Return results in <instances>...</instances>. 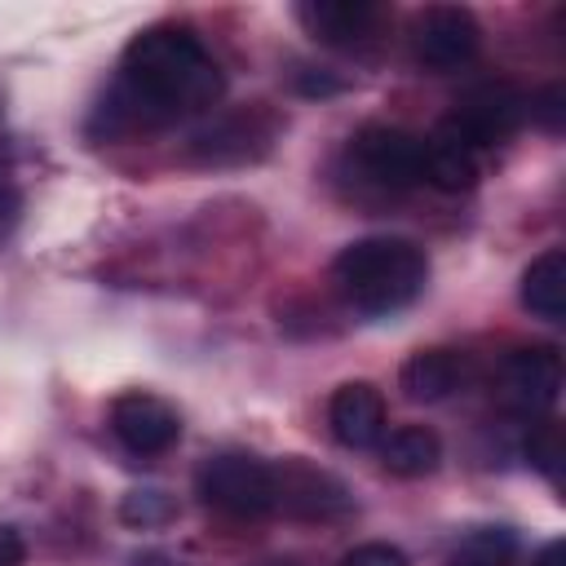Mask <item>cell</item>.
<instances>
[{"label":"cell","mask_w":566,"mask_h":566,"mask_svg":"<svg viewBox=\"0 0 566 566\" xmlns=\"http://www.w3.org/2000/svg\"><path fill=\"white\" fill-rule=\"evenodd\" d=\"M226 80L203 40L186 27H150L128 40L119 80L97 106L93 128L106 137L133 128H159L190 111H208Z\"/></svg>","instance_id":"6da1fadb"},{"label":"cell","mask_w":566,"mask_h":566,"mask_svg":"<svg viewBox=\"0 0 566 566\" xmlns=\"http://www.w3.org/2000/svg\"><path fill=\"white\" fill-rule=\"evenodd\" d=\"M332 279L358 314L385 318V314L407 310L424 292L429 256L411 239L371 234V239H358V243L340 248V256L332 261Z\"/></svg>","instance_id":"7a4b0ae2"},{"label":"cell","mask_w":566,"mask_h":566,"mask_svg":"<svg viewBox=\"0 0 566 566\" xmlns=\"http://www.w3.org/2000/svg\"><path fill=\"white\" fill-rule=\"evenodd\" d=\"M195 491L208 509L230 517H265L274 513V478L270 464L248 451H221L208 455L195 473Z\"/></svg>","instance_id":"3957f363"},{"label":"cell","mask_w":566,"mask_h":566,"mask_svg":"<svg viewBox=\"0 0 566 566\" xmlns=\"http://www.w3.org/2000/svg\"><path fill=\"white\" fill-rule=\"evenodd\" d=\"M447 124L473 146H504L522 124H526V93L509 80H482L464 88L447 115Z\"/></svg>","instance_id":"277c9868"},{"label":"cell","mask_w":566,"mask_h":566,"mask_svg":"<svg viewBox=\"0 0 566 566\" xmlns=\"http://www.w3.org/2000/svg\"><path fill=\"white\" fill-rule=\"evenodd\" d=\"M270 478H274V509L287 513V517H305V522H332V517H345L354 509V495L349 486L301 460V455H287L283 464H270Z\"/></svg>","instance_id":"5b68a950"},{"label":"cell","mask_w":566,"mask_h":566,"mask_svg":"<svg viewBox=\"0 0 566 566\" xmlns=\"http://www.w3.org/2000/svg\"><path fill=\"white\" fill-rule=\"evenodd\" d=\"M354 164L385 190H407L424 181V142L394 124H363L349 142Z\"/></svg>","instance_id":"8992f818"},{"label":"cell","mask_w":566,"mask_h":566,"mask_svg":"<svg viewBox=\"0 0 566 566\" xmlns=\"http://www.w3.org/2000/svg\"><path fill=\"white\" fill-rule=\"evenodd\" d=\"M411 57L429 71H455L478 53V22L460 4H429L411 18Z\"/></svg>","instance_id":"52a82bcc"},{"label":"cell","mask_w":566,"mask_h":566,"mask_svg":"<svg viewBox=\"0 0 566 566\" xmlns=\"http://www.w3.org/2000/svg\"><path fill=\"white\" fill-rule=\"evenodd\" d=\"M111 433L133 455H159L181 438V416L164 398L133 389L111 402Z\"/></svg>","instance_id":"ba28073f"},{"label":"cell","mask_w":566,"mask_h":566,"mask_svg":"<svg viewBox=\"0 0 566 566\" xmlns=\"http://www.w3.org/2000/svg\"><path fill=\"white\" fill-rule=\"evenodd\" d=\"M296 18L318 44H332V49H363L389 22L385 4L376 0H305L296 4Z\"/></svg>","instance_id":"9c48e42d"},{"label":"cell","mask_w":566,"mask_h":566,"mask_svg":"<svg viewBox=\"0 0 566 566\" xmlns=\"http://www.w3.org/2000/svg\"><path fill=\"white\" fill-rule=\"evenodd\" d=\"M274 142V119L265 111H234L212 119L203 133L190 137V159L199 164H248L265 155Z\"/></svg>","instance_id":"30bf717a"},{"label":"cell","mask_w":566,"mask_h":566,"mask_svg":"<svg viewBox=\"0 0 566 566\" xmlns=\"http://www.w3.org/2000/svg\"><path fill=\"white\" fill-rule=\"evenodd\" d=\"M500 385H504V398L509 407L517 411H548L562 394V354L553 345H526V349H513L500 367Z\"/></svg>","instance_id":"8fae6325"},{"label":"cell","mask_w":566,"mask_h":566,"mask_svg":"<svg viewBox=\"0 0 566 566\" xmlns=\"http://www.w3.org/2000/svg\"><path fill=\"white\" fill-rule=\"evenodd\" d=\"M327 424H332V438L349 451H367L385 438V398L376 385L367 380H349L332 394L327 402Z\"/></svg>","instance_id":"7c38bea8"},{"label":"cell","mask_w":566,"mask_h":566,"mask_svg":"<svg viewBox=\"0 0 566 566\" xmlns=\"http://www.w3.org/2000/svg\"><path fill=\"white\" fill-rule=\"evenodd\" d=\"M464 380H469V358L447 345L416 349L398 371V389L411 402H442L455 389H464Z\"/></svg>","instance_id":"4fadbf2b"},{"label":"cell","mask_w":566,"mask_h":566,"mask_svg":"<svg viewBox=\"0 0 566 566\" xmlns=\"http://www.w3.org/2000/svg\"><path fill=\"white\" fill-rule=\"evenodd\" d=\"M478 172H482L478 168V150L442 119L424 142V181H433L447 195H460V190H473Z\"/></svg>","instance_id":"5bb4252c"},{"label":"cell","mask_w":566,"mask_h":566,"mask_svg":"<svg viewBox=\"0 0 566 566\" xmlns=\"http://www.w3.org/2000/svg\"><path fill=\"white\" fill-rule=\"evenodd\" d=\"M442 460V438L424 424H398L389 438H380V464L394 478H429Z\"/></svg>","instance_id":"9a60e30c"},{"label":"cell","mask_w":566,"mask_h":566,"mask_svg":"<svg viewBox=\"0 0 566 566\" xmlns=\"http://www.w3.org/2000/svg\"><path fill=\"white\" fill-rule=\"evenodd\" d=\"M522 305L548 323H562V314H566V248H548L526 265Z\"/></svg>","instance_id":"2e32d148"},{"label":"cell","mask_w":566,"mask_h":566,"mask_svg":"<svg viewBox=\"0 0 566 566\" xmlns=\"http://www.w3.org/2000/svg\"><path fill=\"white\" fill-rule=\"evenodd\" d=\"M513 562H517V535L509 526H478L447 557V566H513Z\"/></svg>","instance_id":"e0dca14e"},{"label":"cell","mask_w":566,"mask_h":566,"mask_svg":"<svg viewBox=\"0 0 566 566\" xmlns=\"http://www.w3.org/2000/svg\"><path fill=\"white\" fill-rule=\"evenodd\" d=\"M522 455L531 460L535 473H544V478L557 486V482H562V469H566V433H562V424H557L553 416L535 420V424L526 429V438H522Z\"/></svg>","instance_id":"ac0fdd59"},{"label":"cell","mask_w":566,"mask_h":566,"mask_svg":"<svg viewBox=\"0 0 566 566\" xmlns=\"http://www.w3.org/2000/svg\"><path fill=\"white\" fill-rule=\"evenodd\" d=\"M119 517L128 526H159L172 517V500L164 491H128L119 504Z\"/></svg>","instance_id":"d6986e66"},{"label":"cell","mask_w":566,"mask_h":566,"mask_svg":"<svg viewBox=\"0 0 566 566\" xmlns=\"http://www.w3.org/2000/svg\"><path fill=\"white\" fill-rule=\"evenodd\" d=\"M526 119H539L548 133H562V124H566V84H548L544 93L526 97Z\"/></svg>","instance_id":"ffe728a7"},{"label":"cell","mask_w":566,"mask_h":566,"mask_svg":"<svg viewBox=\"0 0 566 566\" xmlns=\"http://www.w3.org/2000/svg\"><path fill=\"white\" fill-rule=\"evenodd\" d=\"M340 566H411V562L394 544H358L340 557Z\"/></svg>","instance_id":"44dd1931"},{"label":"cell","mask_w":566,"mask_h":566,"mask_svg":"<svg viewBox=\"0 0 566 566\" xmlns=\"http://www.w3.org/2000/svg\"><path fill=\"white\" fill-rule=\"evenodd\" d=\"M18 217H22V195H18L9 181H0V243L13 234Z\"/></svg>","instance_id":"7402d4cb"},{"label":"cell","mask_w":566,"mask_h":566,"mask_svg":"<svg viewBox=\"0 0 566 566\" xmlns=\"http://www.w3.org/2000/svg\"><path fill=\"white\" fill-rule=\"evenodd\" d=\"M27 562V544L13 526H0V566H22Z\"/></svg>","instance_id":"603a6c76"},{"label":"cell","mask_w":566,"mask_h":566,"mask_svg":"<svg viewBox=\"0 0 566 566\" xmlns=\"http://www.w3.org/2000/svg\"><path fill=\"white\" fill-rule=\"evenodd\" d=\"M535 566H566V548H562V539L544 544V553L535 557Z\"/></svg>","instance_id":"cb8c5ba5"},{"label":"cell","mask_w":566,"mask_h":566,"mask_svg":"<svg viewBox=\"0 0 566 566\" xmlns=\"http://www.w3.org/2000/svg\"><path fill=\"white\" fill-rule=\"evenodd\" d=\"M270 566H292V562H270Z\"/></svg>","instance_id":"d4e9b609"}]
</instances>
